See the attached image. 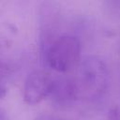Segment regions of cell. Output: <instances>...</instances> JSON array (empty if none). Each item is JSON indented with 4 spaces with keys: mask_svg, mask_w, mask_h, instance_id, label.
Segmentation results:
<instances>
[{
    "mask_svg": "<svg viewBox=\"0 0 120 120\" xmlns=\"http://www.w3.org/2000/svg\"><path fill=\"white\" fill-rule=\"evenodd\" d=\"M78 98L96 99L101 97L108 85V70L102 60L88 57L79 66L77 76L72 79Z\"/></svg>",
    "mask_w": 120,
    "mask_h": 120,
    "instance_id": "obj_1",
    "label": "cell"
},
{
    "mask_svg": "<svg viewBox=\"0 0 120 120\" xmlns=\"http://www.w3.org/2000/svg\"><path fill=\"white\" fill-rule=\"evenodd\" d=\"M81 50V42L77 37L62 35L48 46L45 53L46 61L53 70L67 72L78 64Z\"/></svg>",
    "mask_w": 120,
    "mask_h": 120,
    "instance_id": "obj_2",
    "label": "cell"
},
{
    "mask_svg": "<svg viewBox=\"0 0 120 120\" xmlns=\"http://www.w3.org/2000/svg\"><path fill=\"white\" fill-rule=\"evenodd\" d=\"M54 79L45 70H35L31 72L23 85V99L27 104H38L45 98L51 96Z\"/></svg>",
    "mask_w": 120,
    "mask_h": 120,
    "instance_id": "obj_3",
    "label": "cell"
},
{
    "mask_svg": "<svg viewBox=\"0 0 120 120\" xmlns=\"http://www.w3.org/2000/svg\"><path fill=\"white\" fill-rule=\"evenodd\" d=\"M51 96L59 104H68L78 98L75 84L72 79H60L54 81Z\"/></svg>",
    "mask_w": 120,
    "mask_h": 120,
    "instance_id": "obj_4",
    "label": "cell"
},
{
    "mask_svg": "<svg viewBox=\"0 0 120 120\" xmlns=\"http://www.w3.org/2000/svg\"><path fill=\"white\" fill-rule=\"evenodd\" d=\"M108 120H120V110L118 107H113L110 110Z\"/></svg>",
    "mask_w": 120,
    "mask_h": 120,
    "instance_id": "obj_5",
    "label": "cell"
},
{
    "mask_svg": "<svg viewBox=\"0 0 120 120\" xmlns=\"http://www.w3.org/2000/svg\"><path fill=\"white\" fill-rule=\"evenodd\" d=\"M36 120H66V119H63L61 117H58V116H55V115H51V114H42L38 117H37Z\"/></svg>",
    "mask_w": 120,
    "mask_h": 120,
    "instance_id": "obj_6",
    "label": "cell"
},
{
    "mask_svg": "<svg viewBox=\"0 0 120 120\" xmlns=\"http://www.w3.org/2000/svg\"><path fill=\"white\" fill-rule=\"evenodd\" d=\"M7 94V86L2 78L0 77V99L3 98Z\"/></svg>",
    "mask_w": 120,
    "mask_h": 120,
    "instance_id": "obj_7",
    "label": "cell"
},
{
    "mask_svg": "<svg viewBox=\"0 0 120 120\" xmlns=\"http://www.w3.org/2000/svg\"><path fill=\"white\" fill-rule=\"evenodd\" d=\"M0 120H7V116L1 109H0Z\"/></svg>",
    "mask_w": 120,
    "mask_h": 120,
    "instance_id": "obj_8",
    "label": "cell"
}]
</instances>
